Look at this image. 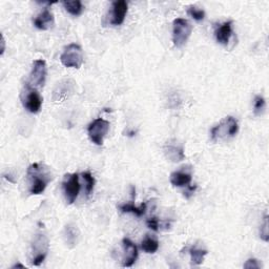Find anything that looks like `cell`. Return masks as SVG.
<instances>
[{
	"mask_svg": "<svg viewBox=\"0 0 269 269\" xmlns=\"http://www.w3.org/2000/svg\"><path fill=\"white\" fill-rule=\"evenodd\" d=\"M28 180L30 192L32 195H40L44 192L47 184L53 180L52 173L41 163H33L28 168Z\"/></svg>",
	"mask_w": 269,
	"mask_h": 269,
	"instance_id": "obj_1",
	"label": "cell"
},
{
	"mask_svg": "<svg viewBox=\"0 0 269 269\" xmlns=\"http://www.w3.org/2000/svg\"><path fill=\"white\" fill-rule=\"evenodd\" d=\"M239 132V124L238 121L234 119L233 117L228 116L224 118V119L216 125L215 128L210 131L213 141H220L226 140L229 138H233Z\"/></svg>",
	"mask_w": 269,
	"mask_h": 269,
	"instance_id": "obj_2",
	"label": "cell"
},
{
	"mask_svg": "<svg viewBox=\"0 0 269 269\" xmlns=\"http://www.w3.org/2000/svg\"><path fill=\"white\" fill-rule=\"evenodd\" d=\"M48 239L45 234H36L30 249V263L33 266H39L45 260L48 252Z\"/></svg>",
	"mask_w": 269,
	"mask_h": 269,
	"instance_id": "obj_3",
	"label": "cell"
},
{
	"mask_svg": "<svg viewBox=\"0 0 269 269\" xmlns=\"http://www.w3.org/2000/svg\"><path fill=\"white\" fill-rule=\"evenodd\" d=\"M20 98L23 107L31 114H38L41 111L42 97L40 96L37 89L33 88L29 82L25 83Z\"/></svg>",
	"mask_w": 269,
	"mask_h": 269,
	"instance_id": "obj_4",
	"label": "cell"
},
{
	"mask_svg": "<svg viewBox=\"0 0 269 269\" xmlns=\"http://www.w3.org/2000/svg\"><path fill=\"white\" fill-rule=\"evenodd\" d=\"M192 33L191 23L184 18H177L173 23V42L176 47H181L189 39Z\"/></svg>",
	"mask_w": 269,
	"mask_h": 269,
	"instance_id": "obj_5",
	"label": "cell"
},
{
	"mask_svg": "<svg viewBox=\"0 0 269 269\" xmlns=\"http://www.w3.org/2000/svg\"><path fill=\"white\" fill-rule=\"evenodd\" d=\"M60 61L65 67L80 69L83 64V52L79 45L71 44L64 47L60 56Z\"/></svg>",
	"mask_w": 269,
	"mask_h": 269,
	"instance_id": "obj_6",
	"label": "cell"
},
{
	"mask_svg": "<svg viewBox=\"0 0 269 269\" xmlns=\"http://www.w3.org/2000/svg\"><path fill=\"white\" fill-rule=\"evenodd\" d=\"M109 131V122L98 118V119L92 121L88 128V134L90 140L94 144L100 146L103 144V140Z\"/></svg>",
	"mask_w": 269,
	"mask_h": 269,
	"instance_id": "obj_7",
	"label": "cell"
},
{
	"mask_svg": "<svg viewBox=\"0 0 269 269\" xmlns=\"http://www.w3.org/2000/svg\"><path fill=\"white\" fill-rule=\"evenodd\" d=\"M64 197L67 204H73L80 192V182L78 174H70L64 177L62 182Z\"/></svg>",
	"mask_w": 269,
	"mask_h": 269,
	"instance_id": "obj_8",
	"label": "cell"
},
{
	"mask_svg": "<svg viewBox=\"0 0 269 269\" xmlns=\"http://www.w3.org/2000/svg\"><path fill=\"white\" fill-rule=\"evenodd\" d=\"M46 75L47 67L45 61L42 60V59H38V60H35L33 62L29 83L35 89L44 88L46 80Z\"/></svg>",
	"mask_w": 269,
	"mask_h": 269,
	"instance_id": "obj_9",
	"label": "cell"
},
{
	"mask_svg": "<svg viewBox=\"0 0 269 269\" xmlns=\"http://www.w3.org/2000/svg\"><path fill=\"white\" fill-rule=\"evenodd\" d=\"M122 246L124 251L122 266L132 267L138 259V248L129 238H124L122 240Z\"/></svg>",
	"mask_w": 269,
	"mask_h": 269,
	"instance_id": "obj_10",
	"label": "cell"
},
{
	"mask_svg": "<svg viewBox=\"0 0 269 269\" xmlns=\"http://www.w3.org/2000/svg\"><path fill=\"white\" fill-rule=\"evenodd\" d=\"M128 10L129 4L128 2L124 1V0H117V1H114L111 23L113 25H121L125 20Z\"/></svg>",
	"mask_w": 269,
	"mask_h": 269,
	"instance_id": "obj_11",
	"label": "cell"
},
{
	"mask_svg": "<svg viewBox=\"0 0 269 269\" xmlns=\"http://www.w3.org/2000/svg\"><path fill=\"white\" fill-rule=\"evenodd\" d=\"M55 19L54 15L50 12L47 7H45L35 19H34V25L41 31H46L54 27Z\"/></svg>",
	"mask_w": 269,
	"mask_h": 269,
	"instance_id": "obj_12",
	"label": "cell"
},
{
	"mask_svg": "<svg viewBox=\"0 0 269 269\" xmlns=\"http://www.w3.org/2000/svg\"><path fill=\"white\" fill-rule=\"evenodd\" d=\"M176 141L172 143L171 141L167 142L164 146V154L166 158L172 162H180L185 158L184 147L179 144H175Z\"/></svg>",
	"mask_w": 269,
	"mask_h": 269,
	"instance_id": "obj_13",
	"label": "cell"
},
{
	"mask_svg": "<svg viewBox=\"0 0 269 269\" xmlns=\"http://www.w3.org/2000/svg\"><path fill=\"white\" fill-rule=\"evenodd\" d=\"M216 39L222 45H227L232 36V21H226L216 29Z\"/></svg>",
	"mask_w": 269,
	"mask_h": 269,
	"instance_id": "obj_14",
	"label": "cell"
},
{
	"mask_svg": "<svg viewBox=\"0 0 269 269\" xmlns=\"http://www.w3.org/2000/svg\"><path fill=\"white\" fill-rule=\"evenodd\" d=\"M79 235H80V232H79L78 227L76 225L70 223L64 227L63 238H64L66 245L69 246L70 248H74L76 245H77L78 240H79Z\"/></svg>",
	"mask_w": 269,
	"mask_h": 269,
	"instance_id": "obj_15",
	"label": "cell"
},
{
	"mask_svg": "<svg viewBox=\"0 0 269 269\" xmlns=\"http://www.w3.org/2000/svg\"><path fill=\"white\" fill-rule=\"evenodd\" d=\"M191 174L186 173V172H174L171 174L170 177V181L172 185H174L175 187H185L188 186L191 182Z\"/></svg>",
	"mask_w": 269,
	"mask_h": 269,
	"instance_id": "obj_16",
	"label": "cell"
},
{
	"mask_svg": "<svg viewBox=\"0 0 269 269\" xmlns=\"http://www.w3.org/2000/svg\"><path fill=\"white\" fill-rule=\"evenodd\" d=\"M119 209L121 210L122 213H131L137 217H142V216H144L146 213L147 203L146 202H144V203H142L140 206H134V201H132L131 203L120 205Z\"/></svg>",
	"mask_w": 269,
	"mask_h": 269,
	"instance_id": "obj_17",
	"label": "cell"
},
{
	"mask_svg": "<svg viewBox=\"0 0 269 269\" xmlns=\"http://www.w3.org/2000/svg\"><path fill=\"white\" fill-rule=\"evenodd\" d=\"M208 254V251L206 249H202L197 246H192L189 249V255H190V261H191V265L193 266H199L202 263H203L204 258Z\"/></svg>",
	"mask_w": 269,
	"mask_h": 269,
	"instance_id": "obj_18",
	"label": "cell"
},
{
	"mask_svg": "<svg viewBox=\"0 0 269 269\" xmlns=\"http://www.w3.org/2000/svg\"><path fill=\"white\" fill-rule=\"evenodd\" d=\"M141 247L143 251H145L146 254H156L159 249V242L153 237H149L147 234L146 237L143 239L141 243Z\"/></svg>",
	"mask_w": 269,
	"mask_h": 269,
	"instance_id": "obj_19",
	"label": "cell"
},
{
	"mask_svg": "<svg viewBox=\"0 0 269 269\" xmlns=\"http://www.w3.org/2000/svg\"><path fill=\"white\" fill-rule=\"evenodd\" d=\"M66 12L71 15L77 17L80 16L83 12V5L80 0H74V1H63L62 2Z\"/></svg>",
	"mask_w": 269,
	"mask_h": 269,
	"instance_id": "obj_20",
	"label": "cell"
},
{
	"mask_svg": "<svg viewBox=\"0 0 269 269\" xmlns=\"http://www.w3.org/2000/svg\"><path fill=\"white\" fill-rule=\"evenodd\" d=\"M81 176H82V178H83L84 182H86V192H87V196H90V193L92 192V190H94L95 184H96V180H95L94 177L91 176V174L90 172L83 173Z\"/></svg>",
	"mask_w": 269,
	"mask_h": 269,
	"instance_id": "obj_21",
	"label": "cell"
},
{
	"mask_svg": "<svg viewBox=\"0 0 269 269\" xmlns=\"http://www.w3.org/2000/svg\"><path fill=\"white\" fill-rule=\"evenodd\" d=\"M266 107L265 99L262 96H256L254 100V112L256 115L263 114Z\"/></svg>",
	"mask_w": 269,
	"mask_h": 269,
	"instance_id": "obj_22",
	"label": "cell"
},
{
	"mask_svg": "<svg viewBox=\"0 0 269 269\" xmlns=\"http://www.w3.org/2000/svg\"><path fill=\"white\" fill-rule=\"evenodd\" d=\"M187 13L196 21H202L205 18V12L203 10H200V8L196 6H190L187 10Z\"/></svg>",
	"mask_w": 269,
	"mask_h": 269,
	"instance_id": "obj_23",
	"label": "cell"
},
{
	"mask_svg": "<svg viewBox=\"0 0 269 269\" xmlns=\"http://www.w3.org/2000/svg\"><path fill=\"white\" fill-rule=\"evenodd\" d=\"M268 226H269V223H268V216L266 215L264 217V222L263 224L261 225V230H260V237L261 239H262L263 241L265 242H268L269 240V232H268Z\"/></svg>",
	"mask_w": 269,
	"mask_h": 269,
	"instance_id": "obj_24",
	"label": "cell"
},
{
	"mask_svg": "<svg viewBox=\"0 0 269 269\" xmlns=\"http://www.w3.org/2000/svg\"><path fill=\"white\" fill-rule=\"evenodd\" d=\"M146 225H147V227H148L149 229L154 230V231H158L160 229V227H161V225H160L159 220H158V219L156 217L147 219Z\"/></svg>",
	"mask_w": 269,
	"mask_h": 269,
	"instance_id": "obj_25",
	"label": "cell"
},
{
	"mask_svg": "<svg viewBox=\"0 0 269 269\" xmlns=\"http://www.w3.org/2000/svg\"><path fill=\"white\" fill-rule=\"evenodd\" d=\"M261 266L259 264V261L257 259H248L246 263L244 264V268L246 269H259Z\"/></svg>",
	"mask_w": 269,
	"mask_h": 269,
	"instance_id": "obj_26",
	"label": "cell"
},
{
	"mask_svg": "<svg viewBox=\"0 0 269 269\" xmlns=\"http://www.w3.org/2000/svg\"><path fill=\"white\" fill-rule=\"evenodd\" d=\"M188 187V190L187 191H185L184 193V196L186 197L187 199H189V197L192 195L193 192H195V190L197 189V185H195V186H187Z\"/></svg>",
	"mask_w": 269,
	"mask_h": 269,
	"instance_id": "obj_27",
	"label": "cell"
},
{
	"mask_svg": "<svg viewBox=\"0 0 269 269\" xmlns=\"http://www.w3.org/2000/svg\"><path fill=\"white\" fill-rule=\"evenodd\" d=\"M5 50V41H4V38L2 36V39H1V55H3Z\"/></svg>",
	"mask_w": 269,
	"mask_h": 269,
	"instance_id": "obj_28",
	"label": "cell"
},
{
	"mask_svg": "<svg viewBox=\"0 0 269 269\" xmlns=\"http://www.w3.org/2000/svg\"><path fill=\"white\" fill-rule=\"evenodd\" d=\"M16 267H21V268H24V266H23V265H21V264H16V265H14V266H13V268H16Z\"/></svg>",
	"mask_w": 269,
	"mask_h": 269,
	"instance_id": "obj_29",
	"label": "cell"
}]
</instances>
